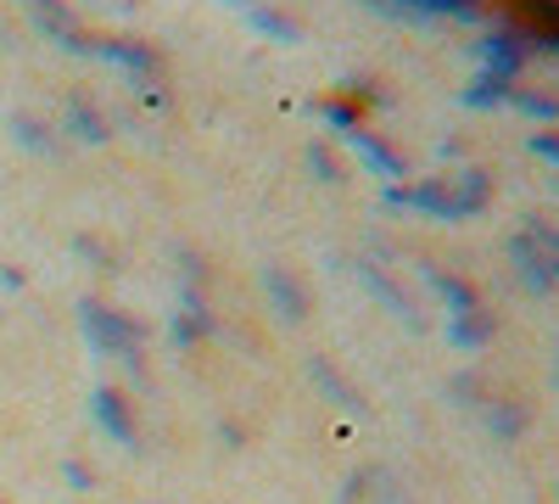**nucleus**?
Here are the masks:
<instances>
[{"instance_id":"a211bd4d","label":"nucleus","mask_w":559,"mask_h":504,"mask_svg":"<svg viewBox=\"0 0 559 504\" xmlns=\"http://www.w3.org/2000/svg\"><path fill=\"white\" fill-rule=\"evenodd\" d=\"M247 17H252V28H263L269 39H280V45H297L302 39V28L286 17V12H269V7H247Z\"/></svg>"},{"instance_id":"412c9836","label":"nucleus","mask_w":559,"mask_h":504,"mask_svg":"<svg viewBox=\"0 0 559 504\" xmlns=\"http://www.w3.org/2000/svg\"><path fill=\"white\" fill-rule=\"evenodd\" d=\"M319 118L331 124L336 134H347V129H358V124H364V113H358V107H353L347 96H331V102H319Z\"/></svg>"},{"instance_id":"4468645a","label":"nucleus","mask_w":559,"mask_h":504,"mask_svg":"<svg viewBox=\"0 0 559 504\" xmlns=\"http://www.w3.org/2000/svg\"><path fill=\"white\" fill-rule=\"evenodd\" d=\"M509 90H515V79L481 73L476 84H464V90H459V102L471 107V113H492V107H503V102H509Z\"/></svg>"},{"instance_id":"4be33fe9","label":"nucleus","mask_w":559,"mask_h":504,"mask_svg":"<svg viewBox=\"0 0 559 504\" xmlns=\"http://www.w3.org/2000/svg\"><path fill=\"white\" fill-rule=\"evenodd\" d=\"M308 168H313V174L324 179V186H336V179H342V163L331 157V146H319V141L308 146Z\"/></svg>"},{"instance_id":"39448f33","label":"nucleus","mask_w":559,"mask_h":504,"mask_svg":"<svg viewBox=\"0 0 559 504\" xmlns=\"http://www.w3.org/2000/svg\"><path fill=\"white\" fill-rule=\"evenodd\" d=\"M28 12H34V23H39L45 34H51V39L62 45V51L90 57V45H96V39H84V28L73 23V12L62 7V0H28Z\"/></svg>"},{"instance_id":"b1692460","label":"nucleus","mask_w":559,"mask_h":504,"mask_svg":"<svg viewBox=\"0 0 559 504\" xmlns=\"http://www.w3.org/2000/svg\"><path fill=\"white\" fill-rule=\"evenodd\" d=\"M532 152H537L543 163H554V168H559V134H532Z\"/></svg>"},{"instance_id":"c85d7f7f","label":"nucleus","mask_w":559,"mask_h":504,"mask_svg":"<svg viewBox=\"0 0 559 504\" xmlns=\"http://www.w3.org/2000/svg\"><path fill=\"white\" fill-rule=\"evenodd\" d=\"M464 7H481V0H464Z\"/></svg>"},{"instance_id":"20e7f679","label":"nucleus","mask_w":559,"mask_h":504,"mask_svg":"<svg viewBox=\"0 0 559 504\" xmlns=\"http://www.w3.org/2000/svg\"><path fill=\"white\" fill-rule=\"evenodd\" d=\"M90 415H96V426L118 443V448H140V426L129 415V398L118 387H96L90 392Z\"/></svg>"},{"instance_id":"423d86ee","label":"nucleus","mask_w":559,"mask_h":504,"mask_svg":"<svg viewBox=\"0 0 559 504\" xmlns=\"http://www.w3.org/2000/svg\"><path fill=\"white\" fill-rule=\"evenodd\" d=\"M342 141L358 152V163H369V168H376V174L386 179V186H397V179L408 174V168H403V157H397V152L381 141L376 129H364V124H358V129H347V134H342Z\"/></svg>"},{"instance_id":"aec40b11","label":"nucleus","mask_w":559,"mask_h":504,"mask_svg":"<svg viewBox=\"0 0 559 504\" xmlns=\"http://www.w3.org/2000/svg\"><path fill=\"white\" fill-rule=\"evenodd\" d=\"M12 134H17V146H28V152H51V129H45L39 118H28V113H12Z\"/></svg>"},{"instance_id":"dca6fc26","label":"nucleus","mask_w":559,"mask_h":504,"mask_svg":"<svg viewBox=\"0 0 559 504\" xmlns=\"http://www.w3.org/2000/svg\"><path fill=\"white\" fill-rule=\"evenodd\" d=\"M68 129L79 134V141H90V146H102L107 134H112V129H107V118H102V107H90L84 96H73V102H68Z\"/></svg>"},{"instance_id":"2eb2a0df","label":"nucleus","mask_w":559,"mask_h":504,"mask_svg":"<svg viewBox=\"0 0 559 504\" xmlns=\"http://www.w3.org/2000/svg\"><path fill=\"white\" fill-rule=\"evenodd\" d=\"M308 376H313V382H319L324 392H331V398H336L342 409H364L358 387H347V376H342V371H336V364L324 359V353H313V359H308Z\"/></svg>"},{"instance_id":"0eeeda50","label":"nucleus","mask_w":559,"mask_h":504,"mask_svg":"<svg viewBox=\"0 0 559 504\" xmlns=\"http://www.w3.org/2000/svg\"><path fill=\"white\" fill-rule=\"evenodd\" d=\"M263 292H269V303L280 308V319H297L308 314V292H302V281L286 269V263H263Z\"/></svg>"},{"instance_id":"393cba45","label":"nucleus","mask_w":559,"mask_h":504,"mask_svg":"<svg viewBox=\"0 0 559 504\" xmlns=\"http://www.w3.org/2000/svg\"><path fill=\"white\" fill-rule=\"evenodd\" d=\"M448 392H453L459 403H471V392H481V382H476V376H459V382H453Z\"/></svg>"},{"instance_id":"6e6552de","label":"nucleus","mask_w":559,"mask_h":504,"mask_svg":"<svg viewBox=\"0 0 559 504\" xmlns=\"http://www.w3.org/2000/svg\"><path fill=\"white\" fill-rule=\"evenodd\" d=\"M90 57L118 62V68H129V73H140V79H157V68H163L146 39H96V45H90Z\"/></svg>"},{"instance_id":"f03ea898","label":"nucleus","mask_w":559,"mask_h":504,"mask_svg":"<svg viewBox=\"0 0 559 504\" xmlns=\"http://www.w3.org/2000/svg\"><path fill=\"white\" fill-rule=\"evenodd\" d=\"M476 57H481V73H498V79H515V73L532 62L521 28H509V23H492V28L476 39Z\"/></svg>"},{"instance_id":"f257e3e1","label":"nucleus","mask_w":559,"mask_h":504,"mask_svg":"<svg viewBox=\"0 0 559 504\" xmlns=\"http://www.w3.org/2000/svg\"><path fill=\"white\" fill-rule=\"evenodd\" d=\"M79 326L90 337V348L107 353V359H123L134 382H146V359H140V326L134 319H123L118 308H107L102 297H84L79 303Z\"/></svg>"},{"instance_id":"9b49d317","label":"nucleus","mask_w":559,"mask_h":504,"mask_svg":"<svg viewBox=\"0 0 559 504\" xmlns=\"http://www.w3.org/2000/svg\"><path fill=\"white\" fill-rule=\"evenodd\" d=\"M419 269H426L431 292L448 303V314H471V308H481V297H476L471 281H459V274H448V269H437V263H419Z\"/></svg>"},{"instance_id":"5701e85b","label":"nucleus","mask_w":559,"mask_h":504,"mask_svg":"<svg viewBox=\"0 0 559 504\" xmlns=\"http://www.w3.org/2000/svg\"><path fill=\"white\" fill-rule=\"evenodd\" d=\"M62 477H68V488H73V493H90V488H96V477H90L79 460H62Z\"/></svg>"},{"instance_id":"bb28decb","label":"nucleus","mask_w":559,"mask_h":504,"mask_svg":"<svg viewBox=\"0 0 559 504\" xmlns=\"http://www.w3.org/2000/svg\"><path fill=\"white\" fill-rule=\"evenodd\" d=\"M386 504H408V499H397V493H386Z\"/></svg>"},{"instance_id":"a878e982","label":"nucleus","mask_w":559,"mask_h":504,"mask_svg":"<svg viewBox=\"0 0 559 504\" xmlns=\"http://www.w3.org/2000/svg\"><path fill=\"white\" fill-rule=\"evenodd\" d=\"M548 274H554V286H559V258H548Z\"/></svg>"},{"instance_id":"9d476101","label":"nucleus","mask_w":559,"mask_h":504,"mask_svg":"<svg viewBox=\"0 0 559 504\" xmlns=\"http://www.w3.org/2000/svg\"><path fill=\"white\" fill-rule=\"evenodd\" d=\"M353 274H358V281H364L369 292H376V297L386 303V314H397V319H408V326H419V314H414V303H408V297H403V292L392 286V274H386L381 263H369V258H358V263H353Z\"/></svg>"},{"instance_id":"cd10ccee","label":"nucleus","mask_w":559,"mask_h":504,"mask_svg":"<svg viewBox=\"0 0 559 504\" xmlns=\"http://www.w3.org/2000/svg\"><path fill=\"white\" fill-rule=\"evenodd\" d=\"M229 7H252V0H229Z\"/></svg>"},{"instance_id":"1a4fd4ad","label":"nucleus","mask_w":559,"mask_h":504,"mask_svg":"<svg viewBox=\"0 0 559 504\" xmlns=\"http://www.w3.org/2000/svg\"><path fill=\"white\" fill-rule=\"evenodd\" d=\"M492 337H498L492 308H471V314H453V319H448V342H453L459 353H476V348H487Z\"/></svg>"},{"instance_id":"ddd939ff","label":"nucleus","mask_w":559,"mask_h":504,"mask_svg":"<svg viewBox=\"0 0 559 504\" xmlns=\"http://www.w3.org/2000/svg\"><path fill=\"white\" fill-rule=\"evenodd\" d=\"M509 253H515V263H521V281L537 292V297H548L554 292V274H548V253H537L526 236H515L509 242Z\"/></svg>"},{"instance_id":"f3484780","label":"nucleus","mask_w":559,"mask_h":504,"mask_svg":"<svg viewBox=\"0 0 559 504\" xmlns=\"http://www.w3.org/2000/svg\"><path fill=\"white\" fill-rule=\"evenodd\" d=\"M487 432H492L498 443H515V437L526 432V409L509 403V398H492V403H487Z\"/></svg>"},{"instance_id":"f8f14e48","label":"nucleus","mask_w":559,"mask_h":504,"mask_svg":"<svg viewBox=\"0 0 559 504\" xmlns=\"http://www.w3.org/2000/svg\"><path fill=\"white\" fill-rule=\"evenodd\" d=\"M453 202H459L464 219L481 213V208L492 202V174H487V168H459V174H453Z\"/></svg>"},{"instance_id":"6ab92c4d","label":"nucleus","mask_w":559,"mask_h":504,"mask_svg":"<svg viewBox=\"0 0 559 504\" xmlns=\"http://www.w3.org/2000/svg\"><path fill=\"white\" fill-rule=\"evenodd\" d=\"M509 107H521L526 118H543V124L559 118V96H543V90H509Z\"/></svg>"},{"instance_id":"7ed1b4c3","label":"nucleus","mask_w":559,"mask_h":504,"mask_svg":"<svg viewBox=\"0 0 559 504\" xmlns=\"http://www.w3.org/2000/svg\"><path fill=\"white\" fill-rule=\"evenodd\" d=\"M381 202H386L392 213L414 208V213H431V219H464L459 202H453V191L442 186V179H419V186H386Z\"/></svg>"}]
</instances>
